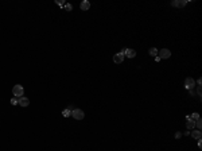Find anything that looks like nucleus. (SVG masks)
<instances>
[{
  "label": "nucleus",
  "mask_w": 202,
  "mask_h": 151,
  "mask_svg": "<svg viewBox=\"0 0 202 151\" xmlns=\"http://www.w3.org/2000/svg\"><path fill=\"white\" fill-rule=\"evenodd\" d=\"M158 51H159V50H158L156 47H151L150 50H148V54H150L151 57H156V55H158Z\"/></svg>",
  "instance_id": "nucleus-12"
},
{
  "label": "nucleus",
  "mask_w": 202,
  "mask_h": 151,
  "mask_svg": "<svg viewBox=\"0 0 202 151\" xmlns=\"http://www.w3.org/2000/svg\"><path fill=\"white\" fill-rule=\"evenodd\" d=\"M190 119H191V120H194V121H195V120H198V119H199V113H197V112H194V113H193L191 116H190Z\"/></svg>",
  "instance_id": "nucleus-16"
},
{
  "label": "nucleus",
  "mask_w": 202,
  "mask_h": 151,
  "mask_svg": "<svg viewBox=\"0 0 202 151\" xmlns=\"http://www.w3.org/2000/svg\"><path fill=\"white\" fill-rule=\"evenodd\" d=\"M198 147H199V148L202 147V140H201V139H198Z\"/></svg>",
  "instance_id": "nucleus-20"
},
{
  "label": "nucleus",
  "mask_w": 202,
  "mask_h": 151,
  "mask_svg": "<svg viewBox=\"0 0 202 151\" xmlns=\"http://www.w3.org/2000/svg\"><path fill=\"white\" fill-rule=\"evenodd\" d=\"M72 117L76 120H82L85 117V112L82 109H80V108H74L72 111Z\"/></svg>",
  "instance_id": "nucleus-2"
},
{
  "label": "nucleus",
  "mask_w": 202,
  "mask_h": 151,
  "mask_svg": "<svg viewBox=\"0 0 202 151\" xmlns=\"http://www.w3.org/2000/svg\"><path fill=\"white\" fill-rule=\"evenodd\" d=\"M190 135L193 136V138H194V139H201L202 138V131L201 130H191L190 131Z\"/></svg>",
  "instance_id": "nucleus-9"
},
{
  "label": "nucleus",
  "mask_w": 202,
  "mask_h": 151,
  "mask_svg": "<svg viewBox=\"0 0 202 151\" xmlns=\"http://www.w3.org/2000/svg\"><path fill=\"white\" fill-rule=\"evenodd\" d=\"M194 86H195V81H194V78L187 77L186 80H185V88L189 89V90H191Z\"/></svg>",
  "instance_id": "nucleus-4"
},
{
  "label": "nucleus",
  "mask_w": 202,
  "mask_h": 151,
  "mask_svg": "<svg viewBox=\"0 0 202 151\" xmlns=\"http://www.w3.org/2000/svg\"><path fill=\"white\" fill-rule=\"evenodd\" d=\"M18 105H20L22 108H26L30 105V100L27 97H20V99H18Z\"/></svg>",
  "instance_id": "nucleus-5"
},
{
  "label": "nucleus",
  "mask_w": 202,
  "mask_h": 151,
  "mask_svg": "<svg viewBox=\"0 0 202 151\" xmlns=\"http://www.w3.org/2000/svg\"><path fill=\"white\" fill-rule=\"evenodd\" d=\"M158 57L163 58V59H167V58H170L171 57V51L168 50V49H162L161 51H158Z\"/></svg>",
  "instance_id": "nucleus-3"
},
{
  "label": "nucleus",
  "mask_w": 202,
  "mask_h": 151,
  "mask_svg": "<svg viewBox=\"0 0 202 151\" xmlns=\"http://www.w3.org/2000/svg\"><path fill=\"white\" fill-rule=\"evenodd\" d=\"M12 94L15 96L16 99H20V97H23V94H24V88L20 84H16L15 86L12 88Z\"/></svg>",
  "instance_id": "nucleus-1"
},
{
  "label": "nucleus",
  "mask_w": 202,
  "mask_h": 151,
  "mask_svg": "<svg viewBox=\"0 0 202 151\" xmlns=\"http://www.w3.org/2000/svg\"><path fill=\"white\" fill-rule=\"evenodd\" d=\"M63 7H65V11H67V12H70V11L73 10V5L70 4V3H66V4L63 5Z\"/></svg>",
  "instance_id": "nucleus-15"
},
{
  "label": "nucleus",
  "mask_w": 202,
  "mask_h": 151,
  "mask_svg": "<svg viewBox=\"0 0 202 151\" xmlns=\"http://www.w3.org/2000/svg\"><path fill=\"white\" fill-rule=\"evenodd\" d=\"M80 8L82 11H88L90 8V3H89L88 0H84V1H81V4H80Z\"/></svg>",
  "instance_id": "nucleus-11"
},
{
  "label": "nucleus",
  "mask_w": 202,
  "mask_h": 151,
  "mask_svg": "<svg viewBox=\"0 0 202 151\" xmlns=\"http://www.w3.org/2000/svg\"><path fill=\"white\" fill-rule=\"evenodd\" d=\"M57 4H58V5H61V7H62V5H65V4H66V3H65V1H61V0H57Z\"/></svg>",
  "instance_id": "nucleus-18"
},
{
  "label": "nucleus",
  "mask_w": 202,
  "mask_h": 151,
  "mask_svg": "<svg viewBox=\"0 0 202 151\" xmlns=\"http://www.w3.org/2000/svg\"><path fill=\"white\" fill-rule=\"evenodd\" d=\"M181 138H182V134H181V132H176V134H175V139H181Z\"/></svg>",
  "instance_id": "nucleus-19"
},
{
  "label": "nucleus",
  "mask_w": 202,
  "mask_h": 151,
  "mask_svg": "<svg viewBox=\"0 0 202 151\" xmlns=\"http://www.w3.org/2000/svg\"><path fill=\"white\" fill-rule=\"evenodd\" d=\"M186 128L187 130H195V121L190 119V116H186Z\"/></svg>",
  "instance_id": "nucleus-6"
},
{
  "label": "nucleus",
  "mask_w": 202,
  "mask_h": 151,
  "mask_svg": "<svg viewBox=\"0 0 202 151\" xmlns=\"http://www.w3.org/2000/svg\"><path fill=\"white\" fill-rule=\"evenodd\" d=\"M124 54H123V53H116V54H114L113 55V62L114 63H121L123 62V61H124Z\"/></svg>",
  "instance_id": "nucleus-7"
},
{
  "label": "nucleus",
  "mask_w": 202,
  "mask_h": 151,
  "mask_svg": "<svg viewBox=\"0 0 202 151\" xmlns=\"http://www.w3.org/2000/svg\"><path fill=\"white\" fill-rule=\"evenodd\" d=\"M62 115L65 117H69V116H72V108H66V109L62 112Z\"/></svg>",
  "instance_id": "nucleus-13"
},
{
  "label": "nucleus",
  "mask_w": 202,
  "mask_h": 151,
  "mask_svg": "<svg viewBox=\"0 0 202 151\" xmlns=\"http://www.w3.org/2000/svg\"><path fill=\"white\" fill-rule=\"evenodd\" d=\"M195 128H197V130H201V128H202V120H201V117H199L198 120H195Z\"/></svg>",
  "instance_id": "nucleus-14"
},
{
  "label": "nucleus",
  "mask_w": 202,
  "mask_h": 151,
  "mask_svg": "<svg viewBox=\"0 0 202 151\" xmlns=\"http://www.w3.org/2000/svg\"><path fill=\"white\" fill-rule=\"evenodd\" d=\"M186 4H187L186 0H175V1H172V3H171L172 7H178V8H183Z\"/></svg>",
  "instance_id": "nucleus-8"
},
{
  "label": "nucleus",
  "mask_w": 202,
  "mask_h": 151,
  "mask_svg": "<svg viewBox=\"0 0 202 151\" xmlns=\"http://www.w3.org/2000/svg\"><path fill=\"white\" fill-rule=\"evenodd\" d=\"M11 104H12V105H18V99H16V97L11 99Z\"/></svg>",
  "instance_id": "nucleus-17"
},
{
  "label": "nucleus",
  "mask_w": 202,
  "mask_h": 151,
  "mask_svg": "<svg viewBox=\"0 0 202 151\" xmlns=\"http://www.w3.org/2000/svg\"><path fill=\"white\" fill-rule=\"evenodd\" d=\"M124 57H128V58H135V57H136V51H135L134 49H125Z\"/></svg>",
  "instance_id": "nucleus-10"
}]
</instances>
